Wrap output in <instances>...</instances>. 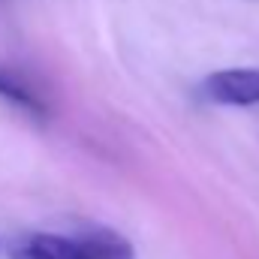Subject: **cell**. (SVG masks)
<instances>
[{"label":"cell","instance_id":"3","mask_svg":"<svg viewBox=\"0 0 259 259\" xmlns=\"http://www.w3.org/2000/svg\"><path fill=\"white\" fill-rule=\"evenodd\" d=\"M81 259H133V244L112 229H88L78 232Z\"/></svg>","mask_w":259,"mask_h":259},{"label":"cell","instance_id":"2","mask_svg":"<svg viewBox=\"0 0 259 259\" xmlns=\"http://www.w3.org/2000/svg\"><path fill=\"white\" fill-rule=\"evenodd\" d=\"M12 259H81L78 235H58V232H33L12 244Z\"/></svg>","mask_w":259,"mask_h":259},{"label":"cell","instance_id":"1","mask_svg":"<svg viewBox=\"0 0 259 259\" xmlns=\"http://www.w3.org/2000/svg\"><path fill=\"white\" fill-rule=\"evenodd\" d=\"M205 97L220 106H256L259 69H220L205 78Z\"/></svg>","mask_w":259,"mask_h":259},{"label":"cell","instance_id":"4","mask_svg":"<svg viewBox=\"0 0 259 259\" xmlns=\"http://www.w3.org/2000/svg\"><path fill=\"white\" fill-rule=\"evenodd\" d=\"M0 100H6V103H12V106H18V109H24V112H30V115H46V103L39 100V94L21 78V75H15V72H9V69H3L0 66Z\"/></svg>","mask_w":259,"mask_h":259}]
</instances>
